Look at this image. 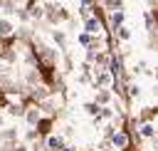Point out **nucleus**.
Returning a JSON list of instances; mask_svg holds the SVG:
<instances>
[{
	"mask_svg": "<svg viewBox=\"0 0 158 151\" xmlns=\"http://www.w3.org/2000/svg\"><path fill=\"white\" fill-rule=\"evenodd\" d=\"M123 144H126V136H123V134H116V136H114V146H118V149H121Z\"/></svg>",
	"mask_w": 158,
	"mask_h": 151,
	"instance_id": "nucleus-1",
	"label": "nucleus"
}]
</instances>
